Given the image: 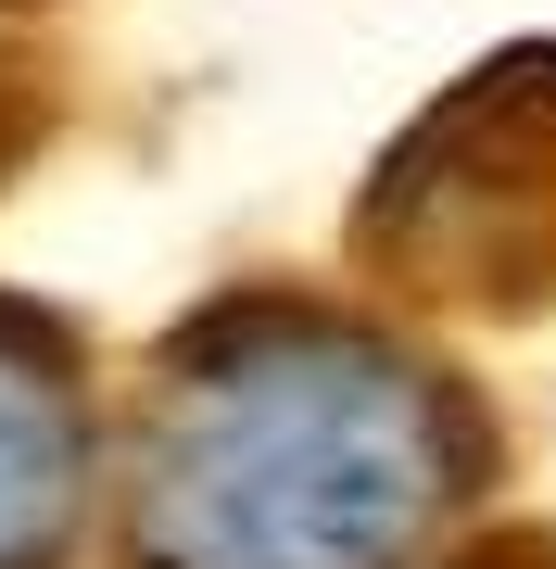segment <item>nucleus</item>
<instances>
[{
  "label": "nucleus",
  "mask_w": 556,
  "mask_h": 569,
  "mask_svg": "<svg viewBox=\"0 0 556 569\" xmlns=\"http://www.w3.org/2000/svg\"><path fill=\"white\" fill-rule=\"evenodd\" d=\"M102 569H431L494 507V392L392 305L215 291L140 355Z\"/></svg>",
  "instance_id": "obj_1"
},
{
  "label": "nucleus",
  "mask_w": 556,
  "mask_h": 569,
  "mask_svg": "<svg viewBox=\"0 0 556 569\" xmlns=\"http://www.w3.org/2000/svg\"><path fill=\"white\" fill-rule=\"evenodd\" d=\"M354 279L417 317L556 305V39L494 51L380 152L354 203Z\"/></svg>",
  "instance_id": "obj_2"
},
{
  "label": "nucleus",
  "mask_w": 556,
  "mask_h": 569,
  "mask_svg": "<svg viewBox=\"0 0 556 569\" xmlns=\"http://www.w3.org/2000/svg\"><path fill=\"white\" fill-rule=\"evenodd\" d=\"M102 355L77 317L0 291V569H77L102 519Z\"/></svg>",
  "instance_id": "obj_3"
},
{
  "label": "nucleus",
  "mask_w": 556,
  "mask_h": 569,
  "mask_svg": "<svg viewBox=\"0 0 556 569\" xmlns=\"http://www.w3.org/2000/svg\"><path fill=\"white\" fill-rule=\"evenodd\" d=\"M431 569H556V531H481V545H455V557H431Z\"/></svg>",
  "instance_id": "obj_4"
},
{
  "label": "nucleus",
  "mask_w": 556,
  "mask_h": 569,
  "mask_svg": "<svg viewBox=\"0 0 556 569\" xmlns=\"http://www.w3.org/2000/svg\"><path fill=\"white\" fill-rule=\"evenodd\" d=\"M13 13H26V0H13Z\"/></svg>",
  "instance_id": "obj_5"
}]
</instances>
